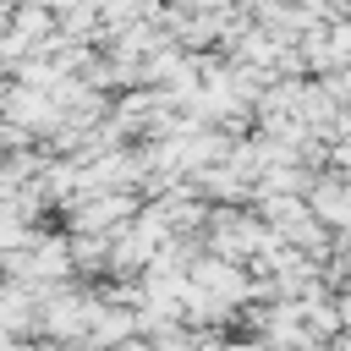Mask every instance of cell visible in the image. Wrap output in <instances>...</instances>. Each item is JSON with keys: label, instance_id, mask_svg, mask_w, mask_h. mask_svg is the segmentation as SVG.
I'll list each match as a JSON object with an SVG mask.
<instances>
[{"label": "cell", "instance_id": "obj_1", "mask_svg": "<svg viewBox=\"0 0 351 351\" xmlns=\"http://www.w3.org/2000/svg\"><path fill=\"white\" fill-rule=\"evenodd\" d=\"M329 351H351V329H340V335L329 340Z\"/></svg>", "mask_w": 351, "mask_h": 351}]
</instances>
